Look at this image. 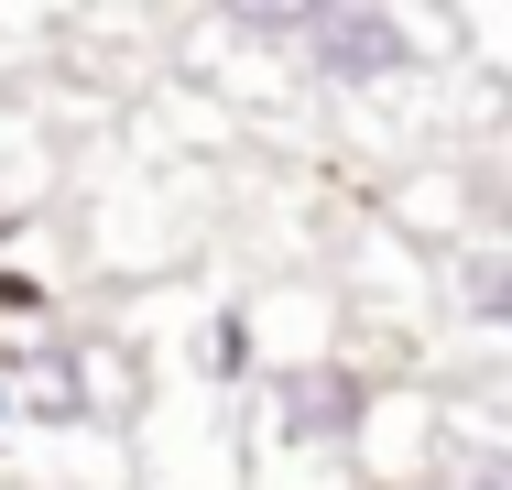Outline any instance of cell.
<instances>
[{
	"instance_id": "3",
	"label": "cell",
	"mask_w": 512,
	"mask_h": 490,
	"mask_svg": "<svg viewBox=\"0 0 512 490\" xmlns=\"http://www.w3.org/2000/svg\"><path fill=\"white\" fill-rule=\"evenodd\" d=\"M0 403H11L22 425H88V360H77V338H22V349H0Z\"/></svg>"
},
{
	"instance_id": "2",
	"label": "cell",
	"mask_w": 512,
	"mask_h": 490,
	"mask_svg": "<svg viewBox=\"0 0 512 490\" xmlns=\"http://www.w3.org/2000/svg\"><path fill=\"white\" fill-rule=\"evenodd\" d=\"M273 414H284L295 447H349L360 414H371V382H360L349 360H295V371L273 382Z\"/></svg>"
},
{
	"instance_id": "1",
	"label": "cell",
	"mask_w": 512,
	"mask_h": 490,
	"mask_svg": "<svg viewBox=\"0 0 512 490\" xmlns=\"http://www.w3.org/2000/svg\"><path fill=\"white\" fill-rule=\"evenodd\" d=\"M306 55L327 88H393V77H414V22L404 11H306Z\"/></svg>"
},
{
	"instance_id": "4",
	"label": "cell",
	"mask_w": 512,
	"mask_h": 490,
	"mask_svg": "<svg viewBox=\"0 0 512 490\" xmlns=\"http://www.w3.org/2000/svg\"><path fill=\"white\" fill-rule=\"evenodd\" d=\"M207 371H218V382H240V371H251V327H240V316H218V327H207Z\"/></svg>"
}]
</instances>
